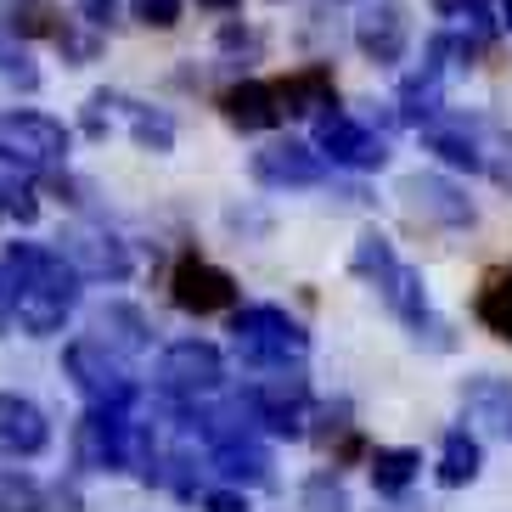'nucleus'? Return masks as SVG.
Here are the masks:
<instances>
[{
    "mask_svg": "<svg viewBox=\"0 0 512 512\" xmlns=\"http://www.w3.org/2000/svg\"><path fill=\"white\" fill-rule=\"evenodd\" d=\"M6 282H12V321L29 338H51L62 332V321L74 316L79 304V271L57 248H40V242H12L6 254Z\"/></svg>",
    "mask_w": 512,
    "mask_h": 512,
    "instance_id": "obj_1",
    "label": "nucleus"
},
{
    "mask_svg": "<svg viewBox=\"0 0 512 512\" xmlns=\"http://www.w3.org/2000/svg\"><path fill=\"white\" fill-rule=\"evenodd\" d=\"M349 271L383 293V304L400 316V327H406L417 344L439 349V355H445V349H456L451 327H445V321L434 316V304H428V282H422V271H411L406 259L394 254V242L383 237V231H361V237H355Z\"/></svg>",
    "mask_w": 512,
    "mask_h": 512,
    "instance_id": "obj_2",
    "label": "nucleus"
},
{
    "mask_svg": "<svg viewBox=\"0 0 512 512\" xmlns=\"http://www.w3.org/2000/svg\"><path fill=\"white\" fill-rule=\"evenodd\" d=\"M231 338H237V355L248 372H282V366H299L310 355V332L287 316L282 304H248L231 316Z\"/></svg>",
    "mask_w": 512,
    "mask_h": 512,
    "instance_id": "obj_3",
    "label": "nucleus"
},
{
    "mask_svg": "<svg viewBox=\"0 0 512 512\" xmlns=\"http://www.w3.org/2000/svg\"><path fill=\"white\" fill-rule=\"evenodd\" d=\"M242 411L265 428V434H287L299 439L304 422H310V383H304L299 366H282V372H259L248 389H242Z\"/></svg>",
    "mask_w": 512,
    "mask_h": 512,
    "instance_id": "obj_4",
    "label": "nucleus"
},
{
    "mask_svg": "<svg viewBox=\"0 0 512 512\" xmlns=\"http://www.w3.org/2000/svg\"><path fill=\"white\" fill-rule=\"evenodd\" d=\"M220 389H226V355L214 344L186 338V344H169L158 355V394H169L175 406H197Z\"/></svg>",
    "mask_w": 512,
    "mask_h": 512,
    "instance_id": "obj_5",
    "label": "nucleus"
},
{
    "mask_svg": "<svg viewBox=\"0 0 512 512\" xmlns=\"http://www.w3.org/2000/svg\"><path fill=\"white\" fill-rule=\"evenodd\" d=\"M68 124L51 119V113H34V107H17V113H0V164L17 169H46L68 158Z\"/></svg>",
    "mask_w": 512,
    "mask_h": 512,
    "instance_id": "obj_6",
    "label": "nucleus"
},
{
    "mask_svg": "<svg viewBox=\"0 0 512 512\" xmlns=\"http://www.w3.org/2000/svg\"><path fill=\"white\" fill-rule=\"evenodd\" d=\"M62 372L74 377V389L85 394L91 406H136V383H130L124 361H119L107 344H96V338H79V344H68V355H62Z\"/></svg>",
    "mask_w": 512,
    "mask_h": 512,
    "instance_id": "obj_7",
    "label": "nucleus"
},
{
    "mask_svg": "<svg viewBox=\"0 0 512 512\" xmlns=\"http://www.w3.org/2000/svg\"><path fill=\"white\" fill-rule=\"evenodd\" d=\"M316 152L338 169H355V175H372V169L389 164V141L377 136V130H366L361 119L338 113V107L316 113Z\"/></svg>",
    "mask_w": 512,
    "mask_h": 512,
    "instance_id": "obj_8",
    "label": "nucleus"
},
{
    "mask_svg": "<svg viewBox=\"0 0 512 512\" xmlns=\"http://www.w3.org/2000/svg\"><path fill=\"white\" fill-rule=\"evenodd\" d=\"M400 203H406L411 220H422V226H445V231H462V226L479 220L473 197H467L456 181H445V175H428V169H417V175L400 181Z\"/></svg>",
    "mask_w": 512,
    "mask_h": 512,
    "instance_id": "obj_9",
    "label": "nucleus"
},
{
    "mask_svg": "<svg viewBox=\"0 0 512 512\" xmlns=\"http://www.w3.org/2000/svg\"><path fill=\"white\" fill-rule=\"evenodd\" d=\"M57 254L79 271V282H124L130 276V248L102 226H68L57 237Z\"/></svg>",
    "mask_w": 512,
    "mask_h": 512,
    "instance_id": "obj_10",
    "label": "nucleus"
},
{
    "mask_svg": "<svg viewBox=\"0 0 512 512\" xmlns=\"http://www.w3.org/2000/svg\"><path fill=\"white\" fill-rule=\"evenodd\" d=\"M259 186H276V192H293V186H321L327 181V158L304 141H271L248 158Z\"/></svg>",
    "mask_w": 512,
    "mask_h": 512,
    "instance_id": "obj_11",
    "label": "nucleus"
},
{
    "mask_svg": "<svg viewBox=\"0 0 512 512\" xmlns=\"http://www.w3.org/2000/svg\"><path fill=\"white\" fill-rule=\"evenodd\" d=\"M355 46H361L366 62L394 68V62L406 57V46H411L406 6H400V0H377V6H366V12L355 17Z\"/></svg>",
    "mask_w": 512,
    "mask_h": 512,
    "instance_id": "obj_12",
    "label": "nucleus"
},
{
    "mask_svg": "<svg viewBox=\"0 0 512 512\" xmlns=\"http://www.w3.org/2000/svg\"><path fill=\"white\" fill-rule=\"evenodd\" d=\"M169 287H175V304H181L186 316H220V310L237 304L231 271H220V265H209V259H181Z\"/></svg>",
    "mask_w": 512,
    "mask_h": 512,
    "instance_id": "obj_13",
    "label": "nucleus"
},
{
    "mask_svg": "<svg viewBox=\"0 0 512 512\" xmlns=\"http://www.w3.org/2000/svg\"><path fill=\"white\" fill-rule=\"evenodd\" d=\"M422 147L434 152L439 164L467 169V175H484V141H479V119H445L434 113L428 124H417Z\"/></svg>",
    "mask_w": 512,
    "mask_h": 512,
    "instance_id": "obj_14",
    "label": "nucleus"
},
{
    "mask_svg": "<svg viewBox=\"0 0 512 512\" xmlns=\"http://www.w3.org/2000/svg\"><path fill=\"white\" fill-rule=\"evenodd\" d=\"M51 445L46 411L23 394H0V451L6 456H40Z\"/></svg>",
    "mask_w": 512,
    "mask_h": 512,
    "instance_id": "obj_15",
    "label": "nucleus"
},
{
    "mask_svg": "<svg viewBox=\"0 0 512 512\" xmlns=\"http://www.w3.org/2000/svg\"><path fill=\"white\" fill-rule=\"evenodd\" d=\"M462 411L479 422L484 434L512 439V377H496V372L467 377L462 383Z\"/></svg>",
    "mask_w": 512,
    "mask_h": 512,
    "instance_id": "obj_16",
    "label": "nucleus"
},
{
    "mask_svg": "<svg viewBox=\"0 0 512 512\" xmlns=\"http://www.w3.org/2000/svg\"><path fill=\"white\" fill-rule=\"evenodd\" d=\"M220 113L226 124H237L242 136H254V130H271L282 124V107H276V85H259V79H242L220 96Z\"/></svg>",
    "mask_w": 512,
    "mask_h": 512,
    "instance_id": "obj_17",
    "label": "nucleus"
},
{
    "mask_svg": "<svg viewBox=\"0 0 512 512\" xmlns=\"http://www.w3.org/2000/svg\"><path fill=\"white\" fill-rule=\"evenodd\" d=\"M479 467H484L479 439L467 434V428H445V439H439V467H434V479L445 484V490H462V484L479 479Z\"/></svg>",
    "mask_w": 512,
    "mask_h": 512,
    "instance_id": "obj_18",
    "label": "nucleus"
},
{
    "mask_svg": "<svg viewBox=\"0 0 512 512\" xmlns=\"http://www.w3.org/2000/svg\"><path fill=\"white\" fill-rule=\"evenodd\" d=\"M276 107L293 113V119L327 113V107H332V68H304V74L282 79V85H276Z\"/></svg>",
    "mask_w": 512,
    "mask_h": 512,
    "instance_id": "obj_19",
    "label": "nucleus"
},
{
    "mask_svg": "<svg viewBox=\"0 0 512 512\" xmlns=\"http://www.w3.org/2000/svg\"><path fill=\"white\" fill-rule=\"evenodd\" d=\"M96 344H107L113 355H141L147 349V321H141V310H130V304H107L102 316H96Z\"/></svg>",
    "mask_w": 512,
    "mask_h": 512,
    "instance_id": "obj_20",
    "label": "nucleus"
},
{
    "mask_svg": "<svg viewBox=\"0 0 512 512\" xmlns=\"http://www.w3.org/2000/svg\"><path fill=\"white\" fill-rule=\"evenodd\" d=\"M417 473H422V451H411V445H377V451H372L377 496H400V490H411Z\"/></svg>",
    "mask_w": 512,
    "mask_h": 512,
    "instance_id": "obj_21",
    "label": "nucleus"
},
{
    "mask_svg": "<svg viewBox=\"0 0 512 512\" xmlns=\"http://www.w3.org/2000/svg\"><path fill=\"white\" fill-rule=\"evenodd\" d=\"M473 310H479V321L496 332L501 344H512V265L484 282V293H479V304H473Z\"/></svg>",
    "mask_w": 512,
    "mask_h": 512,
    "instance_id": "obj_22",
    "label": "nucleus"
},
{
    "mask_svg": "<svg viewBox=\"0 0 512 512\" xmlns=\"http://www.w3.org/2000/svg\"><path fill=\"white\" fill-rule=\"evenodd\" d=\"M479 141H484V175L512 192V130H501V124H484V119H479Z\"/></svg>",
    "mask_w": 512,
    "mask_h": 512,
    "instance_id": "obj_23",
    "label": "nucleus"
},
{
    "mask_svg": "<svg viewBox=\"0 0 512 512\" xmlns=\"http://www.w3.org/2000/svg\"><path fill=\"white\" fill-rule=\"evenodd\" d=\"M130 136H136L147 152H169L175 147V119L158 113V107H130Z\"/></svg>",
    "mask_w": 512,
    "mask_h": 512,
    "instance_id": "obj_24",
    "label": "nucleus"
},
{
    "mask_svg": "<svg viewBox=\"0 0 512 512\" xmlns=\"http://www.w3.org/2000/svg\"><path fill=\"white\" fill-rule=\"evenodd\" d=\"M0 512H46V484L29 473H0Z\"/></svg>",
    "mask_w": 512,
    "mask_h": 512,
    "instance_id": "obj_25",
    "label": "nucleus"
},
{
    "mask_svg": "<svg viewBox=\"0 0 512 512\" xmlns=\"http://www.w3.org/2000/svg\"><path fill=\"white\" fill-rule=\"evenodd\" d=\"M299 501H304V512H349V490L338 473H310Z\"/></svg>",
    "mask_w": 512,
    "mask_h": 512,
    "instance_id": "obj_26",
    "label": "nucleus"
},
{
    "mask_svg": "<svg viewBox=\"0 0 512 512\" xmlns=\"http://www.w3.org/2000/svg\"><path fill=\"white\" fill-rule=\"evenodd\" d=\"M12 29L29 34V40H34V34H51V40H57V29H62L57 6H51V0H17V6H12Z\"/></svg>",
    "mask_w": 512,
    "mask_h": 512,
    "instance_id": "obj_27",
    "label": "nucleus"
},
{
    "mask_svg": "<svg viewBox=\"0 0 512 512\" xmlns=\"http://www.w3.org/2000/svg\"><path fill=\"white\" fill-rule=\"evenodd\" d=\"M0 214H12V220H23V226H29L34 214H40L34 186L29 181H12V175H0Z\"/></svg>",
    "mask_w": 512,
    "mask_h": 512,
    "instance_id": "obj_28",
    "label": "nucleus"
},
{
    "mask_svg": "<svg viewBox=\"0 0 512 512\" xmlns=\"http://www.w3.org/2000/svg\"><path fill=\"white\" fill-rule=\"evenodd\" d=\"M130 17L147 29H175L181 23V0H130Z\"/></svg>",
    "mask_w": 512,
    "mask_h": 512,
    "instance_id": "obj_29",
    "label": "nucleus"
},
{
    "mask_svg": "<svg viewBox=\"0 0 512 512\" xmlns=\"http://www.w3.org/2000/svg\"><path fill=\"white\" fill-rule=\"evenodd\" d=\"M113 102H119V96H107V91H96L91 102H85V136H96V141H102L107 130H113V113H107Z\"/></svg>",
    "mask_w": 512,
    "mask_h": 512,
    "instance_id": "obj_30",
    "label": "nucleus"
},
{
    "mask_svg": "<svg viewBox=\"0 0 512 512\" xmlns=\"http://www.w3.org/2000/svg\"><path fill=\"white\" fill-rule=\"evenodd\" d=\"M0 74L12 79V85H23V91H34V85H40V74L29 68V57H12V51H0Z\"/></svg>",
    "mask_w": 512,
    "mask_h": 512,
    "instance_id": "obj_31",
    "label": "nucleus"
},
{
    "mask_svg": "<svg viewBox=\"0 0 512 512\" xmlns=\"http://www.w3.org/2000/svg\"><path fill=\"white\" fill-rule=\"evenodd\" d=\"M203 512H248V496L242 490H203Z\"/></svg>",
    "mask_w": 512,
    "mask_h": 512,
    "instance_id": "obj_32",
    "label": "nucleus"
},
{
    "mask_svg": "<svg viewBox=\"0 0 512 512\" xmlns=\"http://www.w3.org/2000/svg\"><path fill=\"white\" fill-rule=\"evenodd\" d=\"M79 17H85L91 29H107V23L119 17V0H79Z\"/></svg>",
    "mask_w": 512,
    "mask_h": 512,
    "instance_id": "obj_33",
    "label": "nucleus"
},
{
    "mask_svg": "<svg viewBox=\"0 0 512 512\" xmlns=\"http://www.w3.org/2000/svg\"><path fill=\"white\" fill-rule=\"evenodd\" d=\"M377 512H428V501H417L411 490H400V496H383V501H377Z\"/></svg>",
    "mask_w": 512,
    "mask_h": 512,
    "instance_id": "obj_34",
    "label": "nucleus"
},
{
    "mask_svg": "<svg viewBox=\"0 0 512 512\" xmlns=\"http://www.w3.org/2000/svg\"><path fill=\"white\" fill-rule=\"evenodd\" d=\"M473 6H479V0H434V12H439V17H451V23H462Z\"/></svg>",
    "mask_w": 512,
    "mask_h": 512,
    "instance_id": "obj_35",
    "label": "nucleus"
},
{
    "mask_svg": "<svg viewBox=\"0 0 512 512\" xmlns=\"http://www.w3.org/2000/svg\"><path fill=\"white\" fill-rule=\"evenodd\" d=\"M12 327V282H6V265H0V332Z\"/></svg>",
    "mask_w": 512,
    "mask_h": 512,
    "instance_id": "obj_36",
    "label": "nucleus"
},
{
    "mask_svg": "<svg viewBox=\"0 0 512 512\" xmlns=\"http://www.w3.org/2000/svg\"><path fill=\"white\" fill-rule=\"evenodd\" d=\"M496 17H501V29H512V0H496Z\"/></svg>",
    "mask_w": 512,
    "mask_h": 512,
    "instance_id": "obj_37",
    "label": "nucleus"
},
{
    "mask_svg": "<svg viewBox=\"0 0 512 512\" xmlns=\"http://www.w3.org/2000/svg\"><path fill=\"white\" fill-rule=\"evenodd\" d=\"M197 6H209V12H231L237 0H197Z\"/></svg>",
    "mask_w": 512,
    "mask_h": 512,
    "instance_id": "obj_38",
    "label": "nucleus"
}]
</instances>
